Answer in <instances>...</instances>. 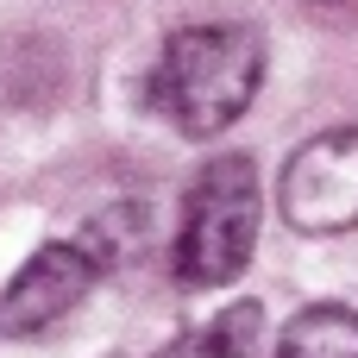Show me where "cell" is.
I'll use <instances>...</instances> for the list:
<instances>
[{
  "instance_id": "cell-1",
  "label": "cell",
  "mask_w": 358,
  "mask_h": 358,
  "mask_svg": "<svg viewBox=\"0 0 358 358\" xmlns=\"http://www.w3.org/2000/svg\"><path fill=\"white\" fill-rule=\"evenodd\" d=\"M264 82V38L239 19L214 25H182L157 69H151V101L182 138H214L227 132Z\"/></svg>"
},
{
  "instance_id": "cell-2",
  "label": "cell",
  "mask_w": 358,
  "mask_h": 358,
  "mask_svg": "<svg viewBox=\"0 0 358 358\" xmlns=\"http://www.w3.org/2000/svg\"><path fill=\"white\" fill-rule=\"evenodd\" d=\"M258 220H264V189H258V164L252 157H214L182 201V227H176V283L182 289H220L252 264L258 245Z\"/></svg>"
},
{
  "instance_id": "cell-3",
  "label": "cell",
  "mask_w": 358,
  "mask_h": 358,
  "mask_svg": "<svg viewBox=\"0 0 358 358\" xmlns=\"http://www.w3.org/2000/svg\"><path fill=\"white\" fill-rule=\"evenodd\" d=\"M277 208L296 233H352L358 227V126H334L308 138L277 182Z\"/></svg>"
},
{
  "instance_id": "cell-4",
  "label": "cell",
  "mask_w": 358,
  "mask_h": 358,
  "mask_svg": "<svg viewBox=\"0 0 358 358\" xmlns=\"http://www.w3.org/2000/svg\"><path fill=\"white\" fill-rule=\"evenodd\" d=\"M94 283H101V264H94V252H88L82 239H50V245H38V252L19 264V277L0 289V334L31 340V334L57 327L69 308H82V296H88Z\"/></svg>"
},
{
  "instance_id": "cell-5",
  "label": "cell",
  "mask_w": 358,
  "mask_h": 358,
  "mask_svg": "<svg viewBox=\"0 0 358 358\" xmlns=\"http://www.w3.org/2000/svg\"><path fill=\"white\" fill-rule=\"evenodd\" d=\"M258 340H264V308L258 302H233L214 321L176 334L157 358H258Z\"/></svg>"
},
{
  "instance_id": "cell-6",
  "label": "cell",
  "mask_w": 358,
  "mask_h": 358,
  "mask_svg": "<svg viewBox=\"0 0 358 358\" xmlns=\"http://www.w3.org/2000/svg\"><path fill=\"white\" fill-rule=\"evenodd\" d=\"M277 358H358V315L340 308V302L302 308V315L283 327Z\"/></svg>"
}]
</instances>
